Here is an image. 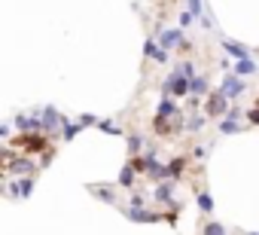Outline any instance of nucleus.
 <instances>
[{"mask_svg":"<svg viewBox=\"0 0 259 235\" xmlns=\"http://www.w3.org/2000/svg\"><path fill=\"white\" fill-rule=\"evenodd\" d=\"M220 92H223L226 98H238V95L244 92V80H241V76H232V73H229V76L223 80V86H220Z\"/></svg>","mask_w":259,"mask_h":235,"instance_id":"nucleus-5","label":"nucleus"},{"mask_svg":"<svg viewBox=\"0 0 259 235\" xmlns=\"http://www.w3.org/2000/svg\"><path fill=\"white\" fill-rule=\"evenodd\" d=\"M135 171H138L135 165H125L122 174H119V183H122V186H135Z\"/></svg>","mask_w":259,"mask_h":235,"instance_id":"nucleus-12","label":"nucleus"},{"mask_svg":"<svg viewBox=\"0 0 259 235\" xmlns=\"http://www.w3.org/2000/svg\"><path fill=\"white\" fill-rule=\"evenodd\" d=\"M156 199H159V202H168V199H171V183H162V186L156 189Z\"/></svg>","mask_w":259,"mask_h":235,"instance_id":"nucleus-18","label":"nucleus"},{"mask_svg":"<svg viewBox=\"0 0 259 235\" xmlns=\"http://www.w3.org/2000/svg\"><path fill=\"white\" fill-rule=\"evenodd\" d=\"M223 49H226V52H232V55H235L238 61H250V52H247L244 46H238V43H232V40H223Z\"/></svg>","mask_w":259,"mask_h":235,"instance_id":"nucleus-9","label":"nucleus"},{"mask_svg":"<svg viewBox=\"0 0 259 235\" xmlns=\"http://www.w3.org/2000/svg\"><path fill=\"white\" fill-rule=\"evenodd\" d=\"M122 214L128 220H135V223H156L159 214L156 211H144V205H122Z\"/></svg>","mask_w":259,"mask_h":235,"instance_id":"nucleus-2","label":"nucleus"},{"mask_svg":"<svg viewBox=\"0 0 259 235\" xmlns=\"http://www.w3.org/2000/svg\"><path fill=\"white\" fill-rule=\"evenodd\" d=\"M180 171H183V159H177L174 165H168V177H171V174H180Z\"/></svg>","mask_w":259,"mask_h":235,"instance_id":"nucleus-22","label":"nucleus"},{"mask_svg":"<svg viewBox=\"0 0 259 235\" xmlns=\"http://www.w3.org/2000/svg\"><path fill=\"white\" fill-rule=\"evenodd\" d=\"M19 147H22V150H43V147H46V138L31 135V138H22V141H19Z\"/></svg>","mask_w":259,"mask_h":235,"instance_id":"nucleus-10","label":"nucleus"},{"mask_svg":"<svg viewBox=\"0 0 259 235\" xmlns=\"http://www.w3.org/2000/svg\"><path fill=\"white\" fill-rule=\"evenodd\" d=\"M207 92V80L204 76H195L192 80V95H204Z\"/></svg>","mask_w":259,"mask_h":235,"instance_id":"nucleus-15","label":"nucleus"},{"mask_svg":"<svg viewBox=\"0 0 259 235\" xmlns=\"http://www.w3.org/2000/svg\"><path fill=\"white\" fill-rule=\"evenodd\" d=\"M195 202H198V211H204V214H210V211H213V199H210L207 192H198V199H195Z\"/></svg>","mask_w":259,"mask_h":235,"instance_id":"nucleus-13","label":"nucleus"},{"mask_svg":"<svg viewBox=\"0 0 259 235\" xmlns=\"http://www.w3.org/2000/svg\"><path fill=\"white\" fill-rule=\"evenodd\" d=\"M165 89L174 95V98H180V95H186V92H192V80L183 73V70H174L168 80H165Z\"/></svg>","mask_w":259,"mask_h":235,"instance_id":"nucleus-1","label":"nucleus"},{"mask_svg":"<svg viewBox=\"0 0 259 235\" xmlns=\"http://www.w3.org/2000/svg\"><path fill=\"white\" fill-rule=\"evenodd\" d=\"M235 73L244 76V73H256V61H238L235 64Z\"/></svg>","mask_w":259,"mask_h":235,"instance_id":"nucleus-14","label":"nucleus"},{"mask_svg":"<svg viewBox=\"0 0 259 235\" xmlns=\"http://www.w3.org/2000/svg\"><path fill=\"white\" fill-rule=\"evenodd\" d=\"M159 46H162V49L186 46V40H183V31H180V28H165V31L159 34Z\"/></svg>","mask_w":259,"mask_h":235,"instance_id":"nucleus-3","label":"nucleus"},{"mask_svg":"<svg viewBox=\"0 0 259 235\" xmlns=\"http://www.w3.org/2000/svg\"><path fill=\"white\" fill-rule=\"evenodd\" d=\"M98 129H104V132H110V135H122L116 126H110V123H98Z\"/></svg>","mask_w":259,"mask_h":235,"instance_id":"nucleus-25","label":"nucleus"},{"mask_svg":"<svg viewBox=\"0 0 259 235\" xmlns=\"http://www.w3.org/2000/svg\"><path fill=\"white\" fill-rule=\"evenodd\" d=\"M201 126H204V120H201V116H192V120H189V129H192V132H198Z\"/></svg>","mask_w":259,"mask_h":235,"instance_id":"nucleus-24","label":"nucleus"},{"mask_svg":"<svg viewBox=\"0 0 259 235\" xmlns=\"http://www.w3.org/2000/svg\"><path fill=\"white\" fill-rule=\"evenodd\" d=\"M247 235H259V232H247Z\"/></svg>","mask_w":259,"mask_h":235,"instance_id":"nucleus-27","label":"nucleus"},{"mask_svg":"<svg viewBox=\"0 0 259 235\" xmlns=\"http://www.w3.org/2000/svg\"><path fill=\"white\" fill-rule=\"evenodd\" d=\"M144 52H147V55H150L153 61H159V64H165V61H168V52H165V49H162V46H159L156 40H147Z\"/></svg>","mask_w":259,"mask_h":235,"instance_id":"nucleus-7","label":"nucleus"},{"mask_svg":"<svg viewBox=\"0 0 259 235\" xmlns=\"http://www.w3.org/2000/svg\"><path fill=\"white\" fill-rule=\"evenodd\" d=\"M79 129H82V126H64V135H61V138H64V141H73V138L79 135Z\"/></svg>","mask_w":259,"mask_h":235,"instance_id":"nucleus-19","label":"nucleus"},{"mask_svg":"<svg viewBox=\"0 0 259 235\" xmlns=\"http://www.w3.org/2000/svg\"><path fill=\"white\" fill-rule=\"evenodd\" d=\"M7 168H10V171H16V174H31V171H34V165H31L28 159H25V162H22V159H16V162H7Z\"/></svg>","mask_w":259,"mask_h":235,"instance_id":"nucleus-11","label":"nucleus"},{"mask_svg":"<svg viewBox=\"0 0 259 235\" xmlns=\"http://www.w3.org/2000/svg\"><path fill=\"white\" fill-rule=\"evenodd\" d=\"M40 120H43V129H46L49 135H55V132H58V126H61V116H58V110H55V107H46Z\"/></svg>","mask_w":259,"mask_h":235,"instance_id":"nucleus-6","label":"nucleus"},{"mask_svg":"<svg viewBox=\"0 0 259 235\" xmlns=\"http://www.w3.org/2000/svg\"><path fill=\"white\" fill-rule=\"evenodd\" d=\"M204 110H207V116H223V113H229V98L223 92H210Z\"/></svg>","mask_w":259,"mask_h":235,"instance_id":"nucleus-4","label":"nucleus"},{"mask_svg":"<svg viewBox=\"0 0 259 235\" xmlns=\"http://www.w3.org/2000/svg\"><path fill=\"white\" fill-rule=\"evenodd\" d=\"M16 126H19L22 132H40V129H43V120H34V116H19Z\"/></svg>","mask_w":259,"mask_h":235,"instance_id":"nucleus-8","label":"nucleus"},{"mask_svg":"<svg viewBox=\"0 0 259 235\" xmlns=\"http://www.w3.org/2000/svg\"><path fill=\"white\" fill-rule=\"evenodd\" d=\"M220 132H223V135H235V132H238V123H235V120H223V123H220Z\"/></svg>","mask_w":259,"mask_h":235,"instance_id":"nucleus-17","label":"nucleus"},{"mask_svg":"<svg viewBox=\"0 0 259 235\" xmlns=\"http://www.w3.org/2000/svg\"><path fill=\"white\" fill-rule=\"evenodd\" d=\"M89 192H95L98 199H104V202H113V189H104V186H89Z\"/></svg>","mask_w":259,"mask_h":235,"instance_id":"nucleus-16","label":"nucleus"},{"mask_svg":"<svg viewBox=\"0 0 259 235\" xmlns=\"http://www.w3.org/2000/svg\"><path fill=\"white\" fill-rule=\"evenodd\" d=\"M141 147H144V138H141V135H135V138H128V150H132V153H138Z\"/></svg>","mask_w":259,"mask_h":235,"instance_id":"nucleus-21","label":"nucleus"},{"mask_svg":"<svg viewBox=\"0 0 259 235\" xmlns=\"http://www.w3.org/2000/svg\"><path fill=\"white\" fill-rule=\"evenodd\" d=\"M247 120H250L253 126H259V110H250V113H247Z\"/></svg>","mask_w":259,"mask_h":235,"instance_id":"nucleus-26","label":"nucleus"},{"mask_svg":"<svg viewBox=\"0 0 259 235\" xmlns=\"http://www.w3.org/2000/svg\"><path fill=\"white\" fill-rule=\"evenodd\" d=\"M189 13L192 16H201V0H189Z\"/></svg>","mask_w":259,"mask_h":235,"instance_id":"nucleus-23","label":"nucleus"},{"mask_svg":"<svg viewBox=\"0 0 259 235\" xmlns=\"http://www.w3.org/2000/svg\"><path fill=\"white\" fill-rule=\"evenodd\" d=\"M204 235H226V226H220V223H207Z\"/></svg>","mask_w":259,"mask_h":235,"instance_id":"nucleus-20","label":"nucleus"}]
</instances>
